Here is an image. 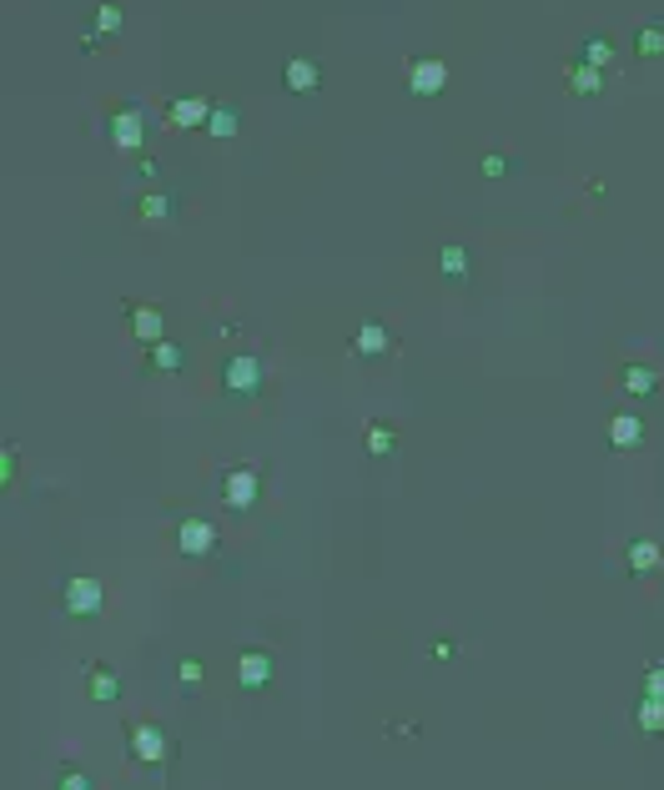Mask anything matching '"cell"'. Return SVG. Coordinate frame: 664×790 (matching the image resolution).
Returning <instances> with one entry per match:
<instances>
[{
	"instance_id": "cell-15",
	"label": "cell",
	"mask_w": 664,
	"mask_h": 790,
	"mask_svg": "<svg viewBox=\"0 0 664 790\" xmlns=\"http://www.w3.org/2000/svg\"><path fill=\"white\" fill-rule=\"evenodd\" d=\"M609 434H614V443H619V448H634L644 428H639V418H629V413H619V418H614V428H609Z\"/></svg>"
},
{
	"instance_id": "cell-17",
	"label": "cell",
	"mask_w": 664,
	"mask_h": 790,
	"mask_svg": "<svg viewBox=\"0 0 664 790\" xmlns=\"http://www.w3.org/2000/svg\"><path fill=\"white\" fill-rule=\"evenodd\" d=\"M227 494H232V504H247V498H252V473L237 469V473L227 478Z\"/></svg>"
},
{
	"instance_id": "cell-21",
	"label": "cell",
	"mask_w": 664,
	"mask_h": 790,
	"mask_svg": "<svg viewBox=\"0 0 664 790\" xmlns=\"http://www.w3.org/2000/svg\"><path fill=\"white\" fill-rule=\"evenodd\" d=\"M206 539H212V534H206V529H187V534H181V544H192V549H202V544H206Z\"/></svg>"
},
{
	"instance_id": "cell-9",
	"label": "cell",
	"mask_w": 664,
	"mask_h": 790,
	"mask_svg": "<svg viewBox=\"0 0 664 790\" xmlns=\"http://www.w3.org/2000/svg\"><path fill=\"white\" fill-rule=\"evenodd\" d=\"M619 388L644 398V393H654V388H660V373L644 368V363H625V368H619Z\"/></svg>"
},
{
	"instance_id": "cell-11",
	"label": "cell",
	"mask_w": 664,
	"mask_h": 790,
	"mask_svg": "<svg viewBox=\"0 0 664 790\" xmlns=\"http://www.w3.org/2000/svg\"><path fill=\"white\" fill-rule=\"evenodd\" d=\"M438 268H443V277H463V272H468V252H463L459 242H448L443 252H438Z\"/></svg>"
},
{
	"instance_id": "cell-6",
	"label": "cell",
	"mask_w": 664,
	"mask_h": 790,
	"mask_svg": "<svg viewBox=\"0 0 664 790\" xmlns=\"http://www.w3.org/2000/svg\"><path fill=\"white\" fill-rule=\"evenodd\" d=\"M564 81H569L574 96H599L604 91V71L599 66H589V61H569L564 66Z\"/></svg>"
},
{
	"instance_id": "cell-1",
	"label": "cell",
	"mask_w": 664,
	"mask_h": 790,
	"mask_svg": "<svg viewBox=\"0 0 664 790\" xmlns=\"http://www.w3.org/2000/svg\"><path fill=\"white\" fill-rule=\"evenodd\" d=\"M443 86H448V66L438 61V56H418V61L408 66V91L413 96H438Z\"/></svg>"
},
{
	"instance_id": "cell-10",
	"label": "cell",
	"mask_w": 664,
	"mask_h": 790,
	"mask_svg": "<svg viewBox=\"0 0 664 790\" xmlns=\"http://www.w3.org/2000/svg\"><path fill=\"white\" fill-rule=\"evenodd\" d=\"M166 212H171V197H162V191H146V197L136 202V217L141 222H162Z\"/></svg>"
},
{
	"instance_id": "cell-18",
	"label": "cell",
	"mask_w": 664,
	"mask_h": 790,
	"mask_svg": "<svg viewBox=\"0 0 664 790\" xmlns=\"http://www.w3.org/2000/svg\"><path fill=\"white\" fill-rule=\"evenodd\" d=\"M121 31V5H101L96 11V36H116Z\"/></svg>"
},
{
	"instance_id": "cell-13",
	"label": "cell",
	"mask_w": 664,
	"mask_h": 790,
	"mask_svg": "<svg viewBox=\"0 0 664 790\" xmlns=\"http://www.w3.org/2000/svg\"><path fill=\"white\" fill-rule=\"evenodd\" d=\"M579 61H589V66H599V71H604V66L614 61L609 36H589V40H584V56H579Z\"/></svg>"
},
{
	"instance_id": "cell-12",
	"label": "cell",
	"mask_w": 664,
	"mask_h": 790,
	"mask_svg": "<svg viewBox=\"0 0 664 790\" xmlns=\"http://www.w3.org/2000/svg\"><path fill=\"white\" fill-rule=\"evenodd\" d=\"M206 131H212L217 141L237 136V111H232V106H212V121H206Z\"/></svg>"
},
{
	"instance_id": "cell-16",
	"label": "cell",
	"mask_w": 664,
	"mask_h": 790,
	"mask_svg": "<svg viewBox=\"0 0 664 790\" xmlns=\"http://www.w3.org/2000/svg\"><path fill=\"white\" fill-rule=\"evenodd\" d=\"M152 363H156V368H166V373H177L181 363H187V353H181L177 343H156L152 347Z\"/></svg>"
},
{
	"instance_id": "cell-14",
	"label": "cell",
	"mask_w": 664,
	"mask_h": 790,
	"mask_svg": "<svg viewBox=\"0 0 664 790\" xmlns=\"http://www.w3.org/2000/svg\"><path fill=\"white\" fill-rule=\"evenodd\" d=\"M634 51L644 56V61H654V56H664V26H644V31H639Z\"/></svg>"
},
{
	"instance_id": "cell-20",
	"label": "cell",
	"mask_w": 664,
	"mask_h": 790,
	"mask_svg": "<svg viewBox=\"0 0 664 790\" xmlns=\"http://www.w3.org/2000/svg\"><path fill=\"white\" fill-rule=\"evenodd\" d=\"M503 171H509V162H503L498 152H488V156H484V177H488V181H498Z\"/></svg>"
},
{
	"instance_id": "cell-2",
	"label": "cell",
	"mask_w": 664,
	"mask_h": 790,
	"mask_svg": "<svg viewBox=\"0 0 664 790\" xmlns=\"http://www.w3.org/2000/svg\"><path fill=\"white\" fill-rule=\"evenodd\" d=\"M222 378H227V388L232 393H257V388H262V357L257 353H237V357H227V373H222Z\"/></svg>"
},
{
	"instance_id": "cell-3",
	"label": "cell",
	"mask_w": 664,
	"mask_h": 790,
	"mask_svg": "<svg viewBox=\"0 0 664 790\" xmlns=\"http://www.w3.org/2000/svg\"><path fill=\"white\" fill-rule=\"evenodd\" d=\"M111 141L121 152H136L141 141H146V116H141L136 106H121V111L111 116Z\"/></svg>"
},
{
	"instance_id": "cell-19",
	"label": "cell",
	"mask_w": 664,
	"mask_h": 790,
	"mask_svg": "<svg viewBox=\"0 0 664 790\" xmlns=\"http://www.w3.org/2000/svg\"><path fill=\"white\" fill-rule=\"evenodd\" d=\"M368 443L378 448V453H383V448H393V428H383V423H372V428H368Z\"/></svg>"
},
{
	"instance_id": "cell-5",
	"label": "cell",
	"mask_w": 664,
	"mask_h": 790,
	"mask_svg": "<svg viewBox=\"0 0 664 790\" xmlns=\"http://www.w3.org/2000/svg\"><path fill=\"white\" fill-rule=\"evenodd\" d=\"M282 86H287V91H297V96H307V91H318V86H322L318 61H307V56H293V61H287V71H282Z\"/></svg>"
},
{
	"instance_id": "cell-8",
	"label": "cell",
	"mask_w": 664,
	"mask_h": 790,
	"mask_svg": "<svg viewBox=\"0 0 664 790\" xmlns=\"http://www.w3.org/2000/svg\"><path fill=\"white\" fill-rule=\"evenodd\" d=\"M171 127H206L212 121V101L206 96H181V101H171Z\"/></svg>"
},
{
	"instance_id": "cell-7",
	"label": "cell",
	"mask_w": 664,
	"mask_h": 790,
	"mask_svg": "<svg viewBox=\"0 0 664 790\" xmlns=\"http://www.w3.org/2000/svg\"><path fill=\"white\" fill-rule=\"evenodd\" d=\"M388 347H393V338H388L383 322H372V318H368L358 332H353V353H358V357H383Z\"/></svg>"
},
{
	"instance_id": "cell-4",
	"label": "cell",
	"mask_w": 664,
	"mask_h": 790,
	"mask_svg": "<svg viewBox=\"0 0 664 790\" xmlns=\"http://www.w3.org/2000/svg\"><path fill=\"white\" fill-rule=\"evenodd\" d=\"M131 332H136L141 347H156L166 332V312L162 307H131Z\"/></svg>"
}]
</instances>
